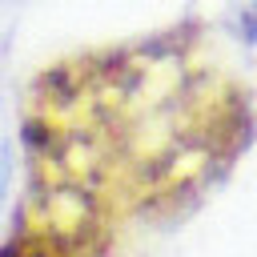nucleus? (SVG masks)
Returning <instances> with one entry per match:
<instances>
[{
  "label": "nucleus",
  "mask_w": 257,
  "mask_h": 257,
  "mask_svg": "<svg viewBox=\"0 0 257 257\" xmlns=\"http://www.w3.org/2000/svg\"><path fill=\"white\" fill-rule=\"evenodd\" d=\"M257 145V92L201 20L40 64L16 104L0 257H133L197 217Z\"/></svg>",
  "instance_id": "f257e3e1"
},
{
  "label": "nucleus",
  "mask_w": 257,
  "mask_h": 257,
  "mask_svg": "<svg viewBox=\"0 0 257 257\" xmlns=\"http://www.w3.org/2000/svg\"><path fill=\"white\" fill-rule=\"evenodd\" d=\"M229 28H233V36L241 40V44H257V0H245L237 12H233V20H229Z\"/></svg>",
  "instance_id": "f03ea898"
}]
</instances>
